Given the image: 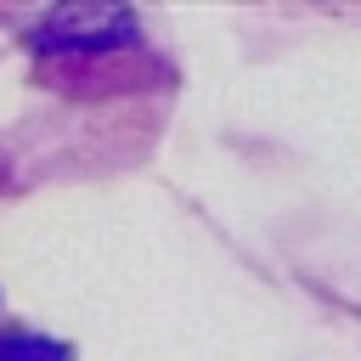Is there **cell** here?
I'll list each match as a JSON object with an SVG mask.
<instances>
[{"label": "cell", "mask_w": 361, "mask_h": 361, "mask_svg": "<svg viewBox=\"0 0 361 361\" xmlns=\"http://www.w3.org/2000/svg\"><path fill=\"white\" fill-rule=\"evenodd\" d=\"M0 361H73V344L28 333V327H6L0 333Z\"/></svg>", "instance_id": "7a4b0ae2"}, {"label": "cell", "mask_w": 361, "mask_h": 361, "mask_svg": "<svg viewBox=\"0 0 361 361\" xmlns=\"http://www.w3.org/2000/svg\"><path fill=\"white\" fill-rule=\"evenodd\" d=\"M141 23L124 6H56L51 17H39V28L28 34L39 56H90V51H118L135 45Z\"/></svg>", "instance_id": "6da1fadb"}]
</instances>
